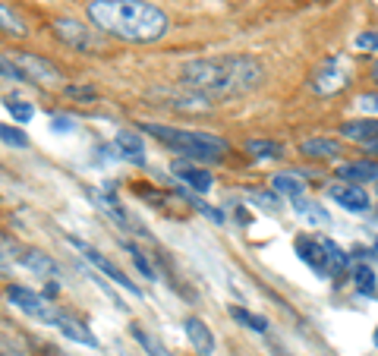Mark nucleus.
Instances as JSON below:
<instances>
[{"instance_id":"obj_2","label":"nucleus","mask_w":378,"mask_h":356,"mask_svg":"<svg viewBox=\"0 0 378 356\" xmlns=\"http://www.w3.org/2000/svg\"><path fill=\"white\" fill-rule=\"evenodd\" d=\"M89 19L101 32L117 35L123 41H155L167 32V16L148 0H92Z\"/></svg>"},{"instance_id":"obj_40","label":"nucleus","mask_w":378,"mask_h":356,"mask_svg":"<svg viewBox=\"0 0 378 356\" xmlns=\"http://www.w3.org/2000/svg\"><path fill=\"white\" fill-rule=\"evenodd\" d=\"M375 249H378V237H375Z\"/></svg>"},{"instance_id":"obj_38","label":"nucleus","mask_w":378,"mask_h":356,"mask_svg":"<svg viewBox=\"0 0 378 356\" xmlns=\"http://www.w3.org/2000/svg\"><path fill=\"white\" fill-rule=\"evenodd\" d=\"M372 76H375V82H378V60H375V70H372Z\"/></svg>"},{"instance_id":"obj_25","label":"nucleus","mask_w":378,"mask_h":356,"mask_svg":"<svg viewBox=\"0 0 378 356\" xmlns=\"http://www.w3.org/2000/svg\"><path fill=\"white\" fill-rule=\"evenodd\" d=\"M353 281H356V290H362V293H375V287H378L375 271H372V268H369V265H356Z\"/></svg>"},{"instance_id":"obj_8","label":"nucleus","mask_w":378,"mask_h":356,"mask_svg":"<svg viewBox=\"0 0 378 356\" xmlns=\"http://www.w3.org/2000/svg\"><path fill=\"white\" fill-rule=\"evenodd\" d=\"M344 85H347V79H344V70H340L338 57H328V60L315 70V76H312V89H315L318 95H334V92H340Z\"/></svg>"},{"instance_id":"obj_23","label":"nucleus","mask_w":378,"mask_h":356,"mask_svg":"<svg viewBox=\"0 0 378 356\" xmlns=\"http://www.w3.org/2000/svg\"><path fill=\"white\" fill-rule=\"evenodd\" d=\"M293 208L300 212L306 221H312V224H318V227H328L331 224V217H328V212H322L318 205H312V202H303V199H293Z\"/></svg>"},{"instance_id":"obj_20","label":"nucleus","mask_w":378,"mask_h":356,"mask_svg":"<svg viewBox=\"0 0 378 356\" xmlns=\"http://www.w3.org/2000/svg\"><path fill=\"white\" fill-rule=\"evenodd\" d=\"M0 32L16 35V38H23V35L28 32L26 23H23V16H19L13 6H6V4H0Z\"/></svg>"},{"instance_id":"obj_36","label":"nucleus","mask_w":378,"mask_h":356,"mask_svg":"<svg viewBox=\"0 0 378 356\" xmlns=\"http://www.w3.org/2000/svg\"><path fill=\"white\" fill-rule=\"evenodd\" d=\"M360 107H362V111H369V114H378V95H362Z\"/></svg>"},{"instance_id":"obj_31","label":"nucleus","mask_w":378,"mask_h":356,"mask_svg":"<svg viewBox=\"0 0 378 356\" xmlns=\"http://www.w3.org/2000/svg\"><path fill=\"white\" fill-rule=\"evenodd\" d=\"M126 249L133 252V261H136V268H139V271H142V274H145V278H148V281H155V278H158V274H155V268H151V265H148V259H145L142 252H139V246L126 243Z\"/></svg>"},{"instance_id":"obj_41","label":"nucleus","mask_w":378,"mask_h":356,"mask_svg":"<svg viewBox=\"0 0 378 356\" xmlns=\"http://www.w3.org/2000/svg\"><path fill=\"white\" fill-rule=\"evenodd\" d=\"M0 259H4V252H0Z\"/></svg>"},{"instance_id":"obj_32","label":"nucleus","mask_w":378,"mask_h":356,"mask_svg":"<svg viewBox=\"0 0 378 356\" xmlns=\"http://www.w3.org/2000/svg\"><path fill=\"white\" fill-rule=\"evenodd\" d=\"M67 95L79 98V101H92V98H98V92H94L92 85H67Z\"/></svg>"},{"instance_id":"obj_9","label":"nucleus","mask_w":378,"mask_h":356,"mask_svg":"<svg viewBox=\"0 0 378 356\" xmlns=\"http://www.w3.org/2000/svg\"><path fill=\"white\" fill-rule=\"evenodd\" d=\"M171 171H173V177L183 180L189 190H195V193H208V190H212V173H208L205 167H195L189 158H180V161H173Z\"/></svg>"},{"instance_id":"obj_39","label":"nucleus","mask_w":378,"mask_h":356,"mask_svg":"<svg viewBox=\"0 0 378 356\" xmlns=\"http://www.w3.org/2000/svg\"><path fill=\"white\" fill-rule=\"evenodd\" d=\"M375 344H378V328H375Z\"/></svg>"},{"instance_id":"obj_34","label":"nucleus","mask_w":378,"mask_h":356,"mask_svg":"<svg viewBox=\"0 0 378 356\" xmlns=\"http://www.w3.org/2000/svg\"><path fill=\"white\" fill-rule=\"evenodd\" d=\"M356 48H362V50H375V48H378V32H362L360 38H356Z\"/></svg>"},{"instance_id":"obj_11","label":"nucleus","mask_w":378,"mask_h":356,"mask_svg":"<svg viewBox=\"0 0 378 356\" xmlns=\"http://www.w3.org/2000/svg\"><path fill=\"white\" fill-rule=\"evenodd\" d=\"M183 328H186V338H189V344L195 347V353H199V356H212V353H215V334L208 331V325L202 322V318L189 315Z\"/></svg>"},{"instance_id":"obj_21","label":"nucleus","mask_w":378,"mask_h":356,"mask_svg":"<svg viewBox=\"0 0 378 356\" xmlns=\"http://www.w3.org/2000/svg\"><path fill=\"white\" fill-rule=\"evenodd\" d=\"M92 199L98 202V208H101V212H104V215H111L114 221L120 224V227H133V221H129V215L117 205V199H111V195H98V193H92Z\"/></svg>"},{"instance_id":"obj_4","label":"nucleus","mask_w":378,"mask_h":356,"mask_svg":"<svg viewBox=\"0 0 378 356\" xmlns=\"http://www.w3.org/2000/svg\"><path fill=\"white\" fill-rule=\"evenodd\" d=\"M6 296H10L13 306H19V309L26 312V315L38 318L41 325H57V322L63 318L60 309L50 306L45 296H38L35 290H28V287H10V290H6Z\"/></svg>"},{"instance_id":"obj_16","label":"nucleus","mask_w":378,"mask_h":356,"mask_svg":"<svg viewBox=\"0 0 378 356\" xmlns=\"http://www.w3.org/2000/svg\"><path fill=\"white\" fill-rule=\"evenodd\" d=\"M57 328L63 331V338H70V340H76V344H82V347H98V338L85 328V325H79L76 318H70L67 312H63V318L57 322Z\"/></svg>"},{"instance_id":"obj_7","label":"nucleus","mask_w":378,"mask_h":356,"mask_svg":"<svg viewBox=\"0 0 378 356\" xmlns=\"http://www.w3.org/2000/svg\"><path fill=\"white\" fill-rule=\"evenodd\" d=\"M54 28H57V38H60L63 45L76 48V50H92V48H98V35H94L89 26L76 23V19H57Z\"/></svg>"},{"instance_id":"obj_15","label":"nucleus","mask_w":378,"mask_h":356,"mask_svg":"<svg viewBox=\"0 0 378 356\" xmlns=\"http://www.w3.org/2000/svg\"><path fill=\"white\" fill-rule=\"evenodd\" d=\"M300 155H306V158H334V155H340V142L338 139H325V136H315V139H303L300 142Z\"/></svg>"},{"instance_id":"obj_29","label":"nucleus","mask_w":378,"mask_h":356,"mask_svg":"<svg viewBox=\"0 0 378 356\" xmlns=\"http://www.w3.org/2000/svg\"><path fill=\"white\" fill-rule=\"evenodd\" d=\"M6 111H10V117L13 120H16V123H28V120H32V104H28V101H6Z\"/></svg>"},{"instance_id":"obj_24","label":"nucleus","mask_w":378,"mask_h":356,"mask_svg":"<svg viewBox=\"0 0 378 356\" xmlns=\"http://www.w3.org/2000/svg\"><path fill=\"white\" fill-rule=\"evenodd\" d=\"M322 246H325V256H328V268H331V271H344V268L350 265L347 252L340 249L338 243H331V239H322Z\"/></svg>"},{"instance_id":"obj_33","label":"nucleus","mask_w":378,"mask_h":356,"mask_svg":"<svg viewBox=\"0 0 378 356\" xmlns=\"http://www.w3.org/2000/svg\"><path fill=\"white\" fill-rule=\"evenodd\" d=\"M189 205H195V212H202V215L208 217V221H215V224H224V215L217 212V208L205 205V202H199V199H195V202H189Z\"/></svg>"},{"instance_id":"obj_30","label":"nucleus","mask_w":378,"mask_h":356,"mask_svg":"<svg viewBox=\"0 0 378 356\" xmlns=\"http://www.w3.org/2000/svg\"><path fill=\"white\" fill-rule=\"evenodd\" d=\"M0 76H4V79H13V82H28V79L23 76V70H19L16 63L10 60V54H0Z\"/></svg>"},{"instance_id":"obj_5","label":"nucleus","mask_w":378,"mask_h":356,"mask_svg":"<svg viewBox=\"0 0 378 356\" xmlns=\"http://www.w3.org/2000/svg\"><path fill=\"white\" fill-rule=\"evenodd\" d=\"M10 60L23 70V76L28 79V82H45V85L60 82V72H57V67L48 63L45 57H35V54H28V50H13Z\"/></svg>"},{"instance_id":"obj_10","label":"nucleus","mask_w":378,"mask_h":356,"mask_svg":"<svg viewBox=\"0 0 378 356\" xmlns=\"http://www.w3.org/2000/svg\"><path fill=\"white\" fill-rule=\"evenodd\" d=\"M331 199L338 202L340 208H347V212H356V215L369 212V195L356 183H334L331 186Z\"/></svg>"},{"instance_id":"obj_37","label":"nucleus","mask_w":378,"mask_h":356,"mask_svg":"<svg viewBox=\"0 0 378 356\" xmlns=\"http://www.w3.org/2000/svg\"><path fill=\"white\" fill-rule=\"evenodd\" d=\"M366 151H369V155H378V139L369 142V145H366Z\"/></svg>"},{"instance_id":"obj_14","label":"nucleus","mask_w":378,"mask_h":356,"mask_svg":"<svg viewBox=\"0 0 378 356\" xmlns=\"http://www.w3.org/2000/svg\"><path fill=\"white\" fill-rule=\"evenodd\" d=\"M114 145H117V151L126 161L133 164H145V145L139 139V133H129V129H120L117 136H114Z\"/></svg>"},{"instance_id":"obj_28","label":"nucleus","mask_w":378,"mask_h":356,"mask_svg":"<svg viewBox=\"0 0 378 356\" xmlns=\"http://www.w3.org/2000/svg\"><path fill=\"white\" fill-rule=\"evenodd\" d=\"M133 338H136V340H139V344H142V347H145V350H148L151 356H171V353H167V350H164V347H161V344H158V340H155V338H151V334H148V331H142V328H139V325H133Z\"/></svg>"},{"instance_id":"obj_13","label":"nucleus","mask_w":378,"mask_h":356,"mask_svg":"<svg viewBox=\"0 0 378 356\" xmlns=\"http://www.w3.org/2000/svg\"><path fill=\"white\" fill-rule=\"evenodd\" d=\"M340 136L350 142H362L369 145L372 139H378V120L372 117H362V120H347L344 126H340Z\"/></svg>"},{"instance_id":"obj_35","label":"nucleus","mask_w":378,"mask_h":356,"mask_svg":"<svg viewBox=\"0 0 378 356\" xmlns=\"http://www.w3.org/2000/svg\"><path fill=\"white\" fill-rule=\"evenodd\" d=\"M50 126H54V133H72V120L70 117H54V120H50Z\"/></svg>"},{"instance_id":"obj_22","label":"nucleus","mask_w":378,"mask_h":356,"mask_svg":"<svg viewBox=\"0 0 378 356\" xmlns=\"http://www.w3.org/2000/svg\"><path fill=\"white\" fill-rule=\"evenodd\" d=\"M246 151L252 158H284V145L274 139H249L246 142Z\"/></svg>"},{"instance_id":"obj_18","label":"nucleus","mask_w":378,"mask_h":356,"mask_svg":"<svg viewBox=\"0 0 378 356\" xmlns=\"http://www.w3.org/2000/svg\"><path fill=\"white\" fill-rule=\"evenodd\" d=\"M340 180H350V183H360V180H378V164L375 161H356V164H344L338 171Z\"/></svg>"},{"instance_id":"obj_26","label":"nucleus","mask_w":378,"mask_h":356,"mask_svg":"<svg viewBox=\"0 0 378 356\" xmlns=\"http://www.w3.org/2000/svg\"><path fill=\"white\" fill-rule=\"evenodd\" d=\"M230 315H234L239 325H246V328H252V331H259V334H265V331H268L265 318L252 315V312H246V309H239V306H230Z\"/></svg>"},{"instance_id":"obj_1","label":"nucleus","mask_w":378,"mask_h":356,"mask_svg":"<svg viewBox=\"0 0 378 356\" xmlns=\"http://www.w3.org/2000/svg\"><path fill=\"white\" fill-rule=\"evenodd\" d=\"M265 67L249 54H227L193 60L183 67V85L205 95H243L261 85Z\"/></svg>"},{"instance_id":"obj_12","label":"nucleus","mask_w":378,"mask_h":356,"mask_svg":"<svg viewBox=\"0 0 378 356\" xmlns=\"http://www.w3.org/2000/svg\"><path fill=\"white\" fill-rule=\"evenodd\" d=\"M296 252L303 256V261L318 274H328V256H325V246L315 243L312 237H300L296 239Z\"/></svg>"},{"instance_id":"obj_19","label":"nucleus","mask_w":378,"mask_h":356,"mask_svg":"<svg viewBox=\"0 0 378 356\" xmlns=\"http://www.w3.org/2000/svg\"><path fill=\"white\" fill-rule=\"evenodd\" d=\"M271 186L284 195H290V199H300L303 190H306V183H303L300 173H274L271 177Z\"/></svg>"},{"instance_id":"obj_6","label":"nucleus","mask_w":378,"mask_h":356,"mask_svg":"<svg viewBox=\"0 0 378 356\" xmlns=\"http://www.w3.org/2000/svg\"><path fill=\"white\" fill-rule=\"evenodd\" d=\"M70 243H72V246H76V249H79V252H82V256H85V259H89V261H94V265H98V268H101V271H104V274H107V278H111V281H114V284H117V287H123V290H126V293H133V296H142V290H139V287H136V284H133V281H129V278H126V274H123V271H120V268H117V265H114V261H107L104 256H101V252H98V249H94V246H89V243H82V239H76V237H70Z\"/></svg>"},{"instance_id":"obj_3","label":"nucleus","mask_w":378,"mask_h":356,"mask_svg":"<svg viewBox=\"0 0 378 356\" xmlns=\"http://www.w3.org/2000/svg\"><path fill=\"white\" fill-rule=\"evenodd\" d=\"M145 133H151L155 139H161L171 149L183 151L189 158H202V161H221L227 155V139L212 133H199V129H173V126H158V123H142Z\"/></svg>"},{"instance_id":"obj_17","label":"nucleus","mask_w":378,"mask_h":356,"mask_svg":"<svg viewBox=\"0 0 378 356\" xmlns=\"http://www.w3.org/2000/svg\"><path fill=\"white\" fill-rule=\"evenodd\" d=\"M19 261L28 268V271H35V274H45V278H57L60 274V268H57V261L45 256V252H35V249H28L19 256Z\"/></svg>"},{"instance_id":"obj_27","label":"nucleus","mask_w":378,"mask_h":356,"mask_svg":"<svg viewBox=\"0 0 378 356\" xmlns=\"http://www.w3.org/2000/svg\"><path fill=\"white\" fill-rule=\"evenodd\" d=\"M0 142H4V145H13V149H28V136L23 133V129L4 126V123H0Z\"/></svg>"}]
</instances>
